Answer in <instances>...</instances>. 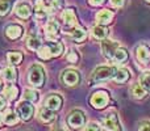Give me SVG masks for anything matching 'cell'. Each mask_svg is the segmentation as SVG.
Wrapping results in <instances>:
<instances>
[{
  "instance_id": "6da1fadb",
  "label": "cell",
  "mask_w": 150,
  "mask_h": 131,
  "mask_svg": "<svg viewBox=\"0 0 150 131\" xmlns=\"http://www.w3.org/2000/svg\"><path fill=\"white\" fill-rule=\"evenodd\" d=\"M38 51V57L44 60H47L50 58L59 57L63 53V45L61 42H46L45 45H41Z\"/></svg>"
},
{
  "instance_id": "d4e9b609",
  "label": "cell",
  "mask_w": 150,
  "mask_h": 131,
  "mask_svg": "<svg viewBox=\"0 0 150 131\" xmlns=\"http://www.w3.org/2000/svg\"><path fill=\"white\" fill-rule=\"evenodd\" d=\"M129 71L127 68H120L116 71V75H115L113 80L116 83H127L129 80Z\"/></svg>"
},
{
  "instance_id": "9c48e42d",
  "label": "cell",
  "mask_w": 150,
  "mask_h": 131,
  "mask_svg": "<svg viewBox=\"0 0 150 131\" xmlns=\"http://www.w3.org/2000/svg\"><path fill=\"white\" fill-rule=\"evenodd\" d=\"M103 126L108 131H120L119 118H117L116 113H108L103 119Z\"/></svg>"
},
{
  "instance_id": "603a6c76",
  "label": "cell",
  "mask_w": 150,
  "mask_h": 131,
  "mask_svg": "<svg viewBox=\"0 0 150 131\" xmlns=\"http://www.w3.org/2000/svg\"><path fill=\"white\" fill-rule=\"evenodd\" d=\"M3 77L4 80H7L8 83H15L17 80V71L13 67H7L3 71Z\"/></svg>"
},
{
  "instance_id": "44dd1931",
  "label": "cell",
  "mask_w": 150,
  "mask_h": 131,
  "mask_svg": "<svg viewBox=\"0 0 150 131\" xmlns=\"http://www.w3.org/2000/svg\"><path fill=\"white\" fill-rule=\"evenodd\" d=\"M127 59H128V51L124 49V47L120 46L119 49L116 50V53H115L112 60H113L115 63H117V64H121V63H124Z\"/></svg>"
},
{
  "instance_id": "484cf974",
  "label": "cell",
  "mask_w": 150,
  "mask_h": 131,
  "mask_svg": "<svg viewBox=\"0 0 150 131\" xmlns=\"http://www.w3.org/2000/svg\"><path fill=\"white\" fill-rule=\"evenodd\" d=\"M86 37H87V32L83 28L74 29V32L71 33V38H73L75 42H83L86 39Z\"/></svg>"
},
{
  "instance_id": "f35d334b",
  "label": "cell",
  "mask_w": 150,
  "mask_h": 131,
  "mask_svg": "<svg viewBox=\"0 0 150 131\" xmlns=\"http://www.w3.org/2000/svg\"><path fill=\"white\" fill-rule=\"evenodd\" d=\"M52 131H66V130H63L61 126H57V127H54V129H53Z\"/></svg>"
},
{
  "instance_id": "52a82bcc",
  "label": "cell",
  "mask_w": 150,
  "mask_h": 131,
  "mask_svg": "<svg viewBox=\"0 0 150 131\" xmlns=\"http://www.w3.org/2000/svg\"><path fill=\"white\" fill-rule=\"evenodd\" d=\"M67 123L69 126H71L73 129H80L84 126L86 123V116L82 110H74L69 114L67 118Z\"/></svg>"
},
{
  "instance_id": "83f0119b",
  "label": "cell",
  "mask_w": 150,
  "mask_h": 131,
  "mask_svg": "<svg viewBox=\"0 0 150 131\" xmlns=\"http://www.w3.org/2000/svg\"><path fill=\"white\" fill-rule=\"evenodd\" d=\"M13 0H0V16H7L12 8Z\"/></svg>"
},
{
  "instance_id": "d590c367",
  "label": "cell",
  "mask_w": 150,
  "mask_h": 131,
  "mask_svg": "<svg viewBox=\"0 0 150 131\" xmlns=\"http://www.w3.org/2000/svg\"><path fill=\"white\" fill-rule=\"evenodd\" d=\"M111 3H112V5H113V7H116V8H121L122 5H124L125 0H111Z\"/></svg>"
},
{
  "instance_id": "836d02e7",
  "label": "cell",
  "mask_w": 150,
  "mask_h": 131,
  "mask_svg": "<svg viewBox=\"0 0 150 131\" xmlns=\"http://www.w3.org/2000/svg\"><path fill=\"white\" fill-rule=\"evenodd\" d=\"M86 131H100V127H99L98 123L95 122H91L87 127H86Z\"/></svg>"
},
{
  "instance_id": "5b68a950",
  "label": "cell",
  "mask_w": 150,
  "mask_h": 131,
  "mask_svg": "<svg viewBox=\"0 0 150 131\" xmlns=\"http://www.w3.org/2000/svg\"><path fill=\"white\" fill-rule=\"evenodd\" d=\"M61 80H62V83L65 85H67V87H74V85L79 84L80 81V76H79V72L76 71V69H65V71L62 72V75H61Z\"/></svg>"
},
{
  "instance_id": "ffe728a7",
  "label": "cell",
  "mask_w": 150,
  "mask_h": 131,
  "mask_svg": "<svg viewBox=\"0 0 150 131\" xmlns=\"http://www.w3.org/2000/svg\"><path fill=\"white\" fill-rule=\"evenodd\" d=\"M1 119L5 125H15V123H17V121H18V116H17V113H15V111L8 109V110H5L4 113H3Z\"/></svg>"
},
{
  "instance_id": "8fae6325",
  "label": "cell",
  "mask_w": 150,
  "mask_h": 131,
  "mask_svg": "<svg viewBox=\"0 0 150 131\" xmlns=\"http://www.w3.org/2000/svg\"><path fill=\"white\" fill-rule=\"evenodd\" d=\"M136 57L142 66H148L150 63V49L146 45H140L136 51Z\"/></svg>"
},
{
  "instance_id": "b9f144b4",
  "label": "cell",
  "mask_w": 150,
  "mask_h": 131,
  "mask_svg": "<svg viewBox=\"0 0 150 131\" xmlns=\"http://www.w3.org/2000/svg\"><path fill=\"white\" fill-rule=\"evenodd\" d=\"M0 123H1V119H0Z\"/></svg>"
},
{
  "instance_id": "f546056e",
  "label": "cell",
  "mask_w": 150,
  "mask_h": 131,
  "mask_svg": "<svg viewBox=\"0 0 150 131\" xmlns=\"http://www.w3.org/2000/svg\"><path fill=\"white\" fill-rule=\"evenodd\" d=\"M140 85L145 90H150V74H144L140 76Z\"/></svg>"
},
{
  "instance_id": "7c38bea8",
  "label": "cell",
  "mask_w": 150,
  "mask_h": 131,
  "mask_svg": "<svg viewBox=\"0 0 150 131\" xmlns=\"http://www.w3.org/2000/svg\"><path fill=\"white\" fill-rule=\"evenodd\" d=\"M52 8L47 7L45 0H34V13L37 18H44L49 15Z\"/></svg>"
},
{
  "instance_id": "8992f818",
  "label": "cell",
  "mask_w": 150,
  "mask_h": 131,
  "mask_svg": "<svg viewBox=\"0 0 150 131\" xmlns=\"http://www.w3.org/2000/svg\"><path fill=\"white\" fill-rule=\"evenodd\" d=\"M109 102V96L105 90H99L91 97V105L95 109H104Z\"/></svg>"
},
{
  "instance_id": "f1b7e54d",
  "label": "cell",
  "mask_w": 150,
  "mask_h": 131,
  "mask_svg": "<svg viewBox=\"0 0 150 131\" xmlns=\"http://www.w3.org/2000/svg\"><path fill=\"white\" fill-rule=\"evenodd\" d=\"M132 95L134 98H144L146 96V90L140 84H136L132 87Z\"/></svg>"
},
{
  "instance_id": "7402d4cb",
  "label": "cell",
  "mask_w": 150,
  "mask_h": 131,
  "mask_svg": "<svg viewBox=\"0 0 150 131\" xmlns=\"http://www.w3.org/2000/svg\"><path fill=\"white\" fill-rule=\"evenodd\" d=\"M92 36H93V38L103 41V39H105L107 36H108V29L104 25H98L92 29Z\"/></svg>"
},
{
  "instance_id": "60d3db41",
  "label": "cell",
  "mask_w": 150,
  "mask_h": 131,
  "mask_svg": "<svg viewBox=\"0 0 150 131\" xmlns=\"http://www.w3.org/2000/svg\"><path fill=\"white\" fill-rule=\"evenodd\" d=\"M146 1H149V3H150V0H146Z\"/></svg>"
},
{
  "instance_id": "277c9868",
  "label": "cell",
  "mask_w": 150,
  "mask_h": 131,
  "mask_svg": "<svg viewBox=\"0 0 150 131\" xmlns=\"http://www.w3.org/2000/svg\"><path fill=\"white\" fill-rule=\"evenodd\" d=\"M16 113H17L18 118H21L23 121H29V119H32V117H33L34 108L29 101H21L17 105Z\"/></svg>"
},
{
  "instance_id": "4dcf8cb0",
  "label": "cell",
  "mask_w": 150,
  "mask_h": 131,
  "mask_svg": "<svg viewBox=\"0 0 150 131\" xmlns=\"http://www.w3.org/2000/svg\"><path fill=\"white\" fill-rule=\"evenodd\" d=\"M24 96H25L26 100L32 101V102H36V101L38 100V93H37L36 90H33V89H26Z\"/></svg>"
},
{
  "instance_id": "74e56055",
  "label": "cell",
  "mask_w": 150,
  "mask_h": 131,
  "mask_svg": "<svg viewBox=\"0 0 150 131\" xmlns=\"http://www.w3.org/2000/svg\"><path fill=\"white\" fill-rule=\"evenodd\" d=\"M5 109H7V104H5L4 98H0V111L5 110Z\"/></svg>"
},
{
  "instance_id": "e0dca14e",
  "label": "cell",
  "mask_w": 150,
  "mask_h": 131,
  "mask_svg": "<svg viewBox=\"0 0 150 131\" xmlns=\"http://www.w3.org/2000/svg\"><path fill=\"white\" fill-rule=\"evenodd\" d=\"M62 20L65 21V25L71 28L76 25V15L73 9H65L62 13Z\"/></svg>"
},
{
  "instance_id": "e575fe53",
  "label": "cell",
  "mask_w": 150,
  "mask_h": 131,
  "mask_svg": "<svg viewBox=\"0 0 150 131\" xmlns=\"http://www.w3.org/2000/svg\"><path fill=\"white\" fill-rule=\"evenodd\" d=\"M138 131H150V122H142L138 127Z\"/></svg>"
},
{
  "instance_id": "4316f807",
  "label": "cell",
  "mask_w": 150,
  "mask_h": 131,
  "mask_svg": "<svg viewBox=\"0 0 150 131\" xmlns=\"http://www.w3.org/2000/svg\"><path fill=\"white\" fill-rule=\"evenodd\" d=\"M26 46H28L29 50L36 51V50H38L40 46H41V41L38 39V37L37 36H30L28 38V41H26Z\"/></svg>"
},
{
  "instance_id": "d6986e66",
  "label": "cell",
  "mask_w": 150,
  "mask_h": 131,
  "mask_svg": "<svg viewBox=\"0 0 150 131\" xmlns=\"http://www.w3.org/2000/svg\"><path fill=\"white\" fill-rule=\"evenodd\" d=\"M3 93H4V97L5 98H8L9 101H13V100H16V98H17L18 89H17V87H15L13 84H8L7 87L3 89Z\"/></svg>"
},
{
  "instance_id": "3957f363",
  "label": "cell",
  "mask_w": 150,
  "mask_h": 131,
  "mask_svg": "<svg viewBox=\"0 0 150 131\" xmlns=\"http://www.w3.org/2000/svg\"><path fill=\"white\" fill-rule=\"evenodd\" d=\"M117 69L112 66H100L93 71L92 74V81L93 83H100V81H105L109 80L112 77H115Z\"/></svg>"
},
{
  "instance_id": "d6a6232c",
  "label": "cell",
  "mask_w": 150,
  "mask_h": 131,
  "mask_svg": "<svg viewBox=\"0 0 150 131\" xmlns=\"http://www.w3.org/2000/svg\"><path fill=\"white\" fill-rule=\"evenodd\" d=\"M78 59H79V57H78V53H75L74 50L67 55V60H69L70 63H76Z\"/></svg>"
},
{
  "instance_id": "7a4b0ae2",
  "label": "cell",
  "mask_w": 150,
  "mask_h": 131,
  "mask_svg": "<svg viewBox=\"0 0 150 131\" xmlns=\"http://www.w3.org/2000/svg\"><path fill=\"white\" fill-rule=\"evenodd\" d=\"M28 80L34 88H41L45 83V71L42 66L33 64L29 69V76Z\"/></svg>"
},
{
  "instance_id": "5bb4252c",
  "label": "cell",
  "mask_w": 150,
  "mask_h": 131,
  "mask_svg": "<svg viewBox=\"0 0 150 131\" xmlns=\"http://www.w3.org/2000/svg\"><path fill=\"white\" fill-rule=\"evenodd\" d=\"M15 12H16V15H17L20 18L25 20V18H29V17H30V15H32V8H30V5H29L28 3L21 1V3H18V4L16 5Z\"/></svg>"
},
{
  "instance_id": "30bf717a",
  "label": "cell",
  "mask_w": 150,
  "mask_h": 131,
  "mask_svg": "<svg viewBox=\"0 0 150 131\" xmlns=\"http://www.w3.org/2000/svg\"><path fill=\"white\" fill-rule=\"evenodd\" d=\"M62 104H63V100L59 95H50L45 100V108L52 111H57L62 108Z\"/></svg>"
},
{
  "instance_id": "ba28073f",
  "label": "cell",
  "mask_w": 150,
  "mask_h": 131,
  "mask_svg": "<svg viewBox=\"0 0 150 131\" xmlns=\"http://www.w3.org/2000/svg\"><path fill=\"white\" fill-rule=\"evenodd\" d=\"M119 47H120L119 42L109 41V39H103V42H101V51H103V54L111 60H112L115 53H116V50L119 49Z\"/></svg>"
},
{
  "instance_id": "8d00e7d4",
  "label": "cell",
  "mask_w": 150,
  "mask_h": 131,
  "mask_svg": "<svg viewBox=\"0 0 150 131\" xmlns=\"http://www.w3.org/2000/svg\"><path fill=\"white\" fill-rule=\"evenodd\" d=\"M104 1H105V0H88V3H90L91 5H93V7H98V5H101Z\"/></svg>"
},
{
  "instance_id": "4fadbf2b",
  "label": "cell",
  "mask_w": 150,
  "mask_h": 131,
  "mask_svg": "<svg viewBox=\"0 0 150 131\" xmlns=\"http://www.w3.org/2000/svg\"><path fill=\"white\" fill-rule=\"evenodd\" d=\"M5 36L9 39H18L23 36V26L17 24H11L5 28Z\"/></svg>"
},
{
  "instance_id": "cb8c5ba5",
  "label": "cell",
  "mask_w": 150,
  "mask_h": 131,
  "mask_svg": "<svg viewBox=\"0 0 150 131\" xmlns=\"http://www.w3.org/2000/svg\"><path fill=\"white\" fill-rule=\"evenodd\" d=\"M7 59L11 66L20 64L21 60H23V54H21L20 51H9L7 55Z\"/></svg>"
},
{
  "instance_id": "ac0fdd59",
  "label": "cell",
  "mask_w": 150,
  "mask_h": 131,
  "mask_svg": "<svg viewBox=\"0 0 150 131\" xmlns=\"http://www.w3.org/2000/svg\"><path fill=\"white\" fill-rule=\"evenodd\" d=\"M38 118L41 119L44 123H50V122H53L55 119V116H54V111L49 110V109H46L44 106L38 113Z\"/></svg>"
},
{
  "instance_id": "9a60e30c",
  "label": "cell",
  "mask_w": 150,
  "mask_h": 131,
  "mask_svg": "<svg viewBox=\"0 0 150 131\" xmlns=\"http://www.w3.org/2000/svg\"><path fill=\"white\" fill-rule=\"evenodd\" d=\"M58 32H59V25L55 21H49L46 24V26H45V33H46L49 39H57Z\"/></svg>"
},
{
  "instance_id": "ab89813d",
  "label": "cell",
  "mask_w": 150,
  "mask_h": 131,
  "mask_svg": "<svg viewBox=\"0 0 150 131\" xmlns=\"http://www.w3.org/2000/svg\"><path fill=\"white\" fill-rule=\"evenodd\" d=\"M3 89H4V84H3V83H1V80H0V92H1Z\"/></svg>"
},
{
  "instance_id": "1f68e13d",
  "label": "cell",
  "mask_w": 150,
  "mask_h": 131,
  "mask_svg": "<svg viewBox=\"0 0 150 131\" xmlns=\"http://www.w3.org/2000/svg\"><path fill=\"white\" fill-rule=\"evenodd\" d=\"M63 0H52V9H55V11H59L63 8Z\"/></svg>"
},
{
  "instance_id": "2e32d148",
  "label": "cell",
  "mask_w": 150,
  "mask_h": 131,
  "mask_svg": "<svg viewBox=\"0 0 150 131\" xmlns=\"http://www.w3.org/2000/svg\"><path fill=\"white\" fill-rule=\"evenodd\" d=\"M112 18H113V13L108 9H103L96 15V21H98L99 25H108L112 21Z\"/></svg>"
}]
</instances>
